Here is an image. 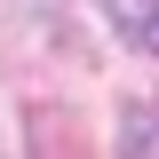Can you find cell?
I'll use <instances>...</instances> for the list:
<instances>
[{
  "mask_svg": "<svg viewBox=\"0 0 159 159\" xmlns=\"http://www.w3.org/2000/svg\"><path fill=\"white\" fill-rule=\"evenodd\" d=\"M103 16H111V32L127 40V48L159 56V0H103Z\"/></svg>",
  "mask_w": 159,
  "mask_h": 159,
  "instance_id": "1",
  "label": "cell"
}]
</instances>
